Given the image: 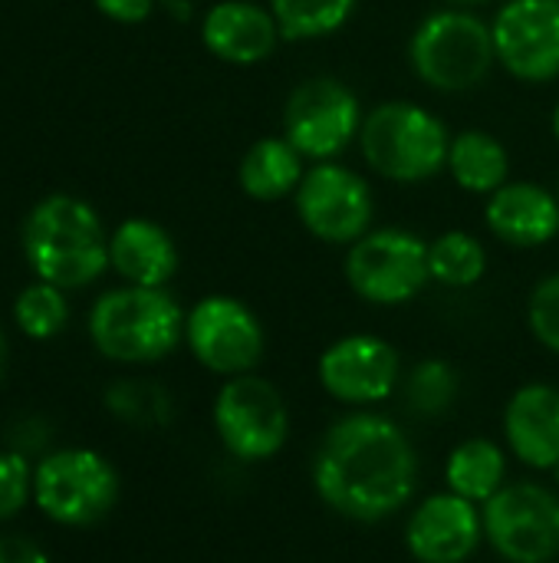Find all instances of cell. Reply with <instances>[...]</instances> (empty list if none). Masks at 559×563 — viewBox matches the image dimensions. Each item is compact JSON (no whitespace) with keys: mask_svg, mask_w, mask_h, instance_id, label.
Segmentation results:
<instances>
[{"mask_svg":"<svg viewBox=\"0 0 559 563\" xmlns=\"http://www.w3.org/2000/svg\"><path fill=\"white\" fill-rule=\"evenodd\" d=\"M0 563H49L46 551L33 544L30 538L3 534L0 538Z\"/></svg>","mask_w":559,"mask_h":563,"instance_id":"4dcf8cb0","label":"cell"},{"mask_svg":"<svg viewBox=\"0 0 559 563\" xmlns=\"http://www.w3.org/2000/svg\"><path fill=\"white\" fill-rule=\"evenodd\" d=\"M418 455L409 435L379 412H349L329 426L313 455V488L326 508L376 525L409 505Z\"/></svg>","mask_w":559,"mask_h":563,"instance_id":"6da1fadb","label":"cell"},{"mask_svg":"<svg viewBox=\"0 0 559 563\" xmlns=\"http://www.w3.org/2000/svg\"><path fill=\"white\" fill-rule=\"evenodd\" d=\"M316 376L336 402L376 406L399 389L402 360L389 340L376 333H349L323 350Z\"/></svg>","mask_w":559,"mask_h":563,"instance_id":"5bb4252c","label":"cell"},{"mask_svg":"<svg viewBox=\"0 0 559 563\" xmlns=\"http://www.w3.org/2000/svg\"><path fill=\"white\" fill-rule=\"evenodd\" d=\"M504 439L524 465L537 472H554L559 465L557 386L550 383L521 386L504 409Z\"/></svg>","mask_w":559,"mask_h":563,"instance_id":"ac0fdd59","label":"cell"},{"mask_svg":"<svg viewBox=\"0 0 559 563\" xmlns=\"http://www.w3.org/2000/svg\"><path fill=\"white\" fill-rule=\"evenodd\" d=\"M109 267L132 287H168L178 271V247L161 224L128 218L109 234Z\"/></svg>","mask_w":559,"mask_h":563,"instance_id":"d6986e66","label":"cell"},{"mask_svg":"<svg viewBox=\"0 0 559 563\" xmlns=\"http://www.w3.org/2000/svg\"><path fill=\"white\" fill-rule=\"evenodd\" d=\"M306 168V158L283 135H267L244 152L237 165V185L247 198L270 205L293 198Z\"/></svg>","mask_w":559,"mask_h":563,"instance_id":"ffe728a7","label":"cell"},{"mask_svg":"<svg viewBox=\"0 0 559 563\" xmlns=\"http://www.w3.org/2000/svg\"><path fill=\"white\" fill-rule=\"evenodd\" d=\"M185 343L191 356L224 379L254 373L267 353V333L260 317L237 297H201L185 317Z\"/></svg>","mask_w":559,"mask_h":563,"instance_id":"8fae6325","label":"cell"},{"mask_svg":"<svg viewBox=\"0 0 559 563\" xmlns=\"http://www.w3.org/2000/svg\"><path fill=\"white\" fill-rule=\"evenodd\" d=\"M484 538L507 563H550L559 558V495L537 485H504L481 508Z\"/></svg>","mask_w":559,"mask_h":563,"instance_id":"7c38bea8","label":"cell"},{"mask_svg":"<svg viewBox=\"0 0 559 563\" xmlns=\"http://www.w3.org/2000/svg\"><path fill=\"white\" fill-rule=\"evenodd\" d=\"M99 13H105L115 23H142L152 16L155 0H92Z\"/></svg>","mask_w":559,"mask_h":563,"instance_id":"f546056e","label":"cell"},{"mask_svg":"<svg viewBox=\"0 0 559 563\" xmlns=\"http://www.w3.org/2000/svg\"><path fill=\"white\" fill-rule=\"evenodd\" d=\"M214 432L237 462H267L290 435L287 399L264 376H231L214 396Z\"/></svg>","mask_w":559,"mask_h":563,"instance_id":"30bf717a","label":"cell"},{"mask_svg":"<svg viewBox=\"0 0 559 563\" xmlns=\"http://www.w3.org/2000/svg\"><path fill=\"white\" fill-rule=\"evenodd\" d=\"M366 109L353 86L336 76H310L297 82L283 102V139L306 162H336L359 142Z\"/></svg>","mask_w":559,"mask_h":563,"instance_id":"ba28073f","label":"cell"},{"mask_svg":"<svg viewBox=\"0 0 559 563\" xmlns=\"http://www.w3.org/2000/svg\"><path fill=\"white\" fill-rule=\"evenodd\" d=\"M7 373V336H3V327H0V379Z\"/></svg>","mask_w":559,"mask_h":563,"instance_id":"1f68e13d","label":"cell"},{"mask_svg":"<svg viewBox=\"0 0 559 563\" xmlns=\"http://www.w3.org/2000/svg\"><path fill=\"white\" fill-rule=\"evenodd\" d=\"M554 475H557V485H559V465H557V468H554Z\"/></svg>","mask_w":559,"mask_h":563,"instance_id":"e575fe53","label":"cell"},{"mask_svg":"<svg viewBox=\"0 0 559 563\" xmlns=\"http://www.w3.org/2000/svg\"><path fill=\"white\" fill-rule=\"evenodd\" d=\"M451 7H481V3H491V0H445Z\"/></svg>","mask_w":559,"mask_h":563,"instance_id":"d6a6232c","label":"cell"},{"mask_svg":"<svg viewBox=\"0 0 559 563\" xmlns=\"http://www.w3.org/2000/svg\"><path fill=\"white\" fill-rule=\"evenodd\" d=\"M13 320L23 330V336L30 340H53L66 320H69V303L63 287L36 280L30 287L20 290V297L13 300Z\"/></svg>","mask_w":559,"mask_h":563,"instance_id":"d4e9b609","label":"cell"},{"mask_svg":"<svg viewBox=\"0 0 559 563\" xmlns=\"http://www.w3.org/2000/svg\"><path fill=\"white\" fill-rule=\"evenodd\" d=\"M557 198H559V185H557Z\"/></svg>","mask_w":559,"mask_h":563,"instance_id":"d590c367","label":"cell"},{"mask_svg":"<svg viewBox=\"0 0 559 563\" xmlns=\"http://www.w3.org/2000/svg\"><path fill=\"white\" fill-rule=\"evenodd\" d=\"M185 310L165 287H115L89 310V340L112 363H158L185 340Z\"/></svg>","mask_w":559,"mask_h":563,"instance_id":"277c9868","label":"cell"},{"mask_svg":"<svg viewBox=\"0 0 559 563\" xmlns=\"http://www.w3.org/2000/svg\"><path fill=\"white\" fill-rule=\"evenodd\" d=\"M484 541V518L474 501L441 492L425 498L405 525V548L418 563H468Z\"/></svg>","mask_w":559,"mask_h":563,"instance_id":"9a60e30c","label":"cell"},{"mask_svg":"<svg viewBox=\"0 0 559 563\" xmlns=\"http://www.w3.org/2000/svg\"><path fill=\"white\" fill-rule=\"evenodd\" d=\"M497 63L521 82L559 76V0H504L491 20Z\"/></svg>","mask_w":559,"mask_h":563,"instance_id":"4fadbf2b","label":"cell"},{"mask_svg":"<svg viewBox=\"0 0 559 563\" xmlns=\"http://www.w3.org/2000/svg\"><path fill=\"white\" fill-rule=\"evenodd\" d=\"M23 254L40 280L76 290L105 274L109 238L89 201L49 195L23 221Z\"/></svg>","mask_w":559,"mask_h":563,"instance_id":"7a4b0ae2","label":"cell"},{"mask_svg":"<svg viewBox=\"0 0 559 563\" xmlns=\"http://www.w3.org/2000/svg\"><path fill=\"white\" fill-rule=\"evenodd\" d=\"M343 274L359 300L402 307L432 284L428 241L409 228H372L346 247Z\"/></svg>","mask_w":559,"mask_h":563,"instance_id":"8992f818","label":"cell"},{"mask_svg":"<svg viewBox=\"0 0 559 563\" xmlns=\"http://www.w3.org/2000/svg\"><path fill=\"white\" fill-rule=\"evenodd\" d=\"M33 498V468L16 452H0V521H10Z\"/></svg>","mask_w":559,"mask_h":563,"instance_id":"83f0119b","label":"cell"},{"mask_svg":"<svg viewBox=\"0 0 559 563\" xmlns=\"http://www.w3.org/2000/svg\"><path fill=\"white\" fill-rule=\"evenodd\" d=\"M527 323L540 346L559 356V274L544 277L527 300Z\"/></svg>","mask_w":559,"mask_h":563,"instance_id":"4316f807","label":"cell"},{"mask_svg":"<svg viewBox=\"0 0 559 563\" xmlns=\"http://www.w3.org/2000/svg\"><path fill=\"white\" fill-rule=\"evenodd\" d=\"M488 231L511 247H544L559 234V198L540 181H507L484 205Z\"/></svg>","mask_w":559,"mask_h":563,"instance_id":"e0dca14e","label":"cell"},{"mask_svg":"<svg viewBox=\"0 0 559 563\" xmlns=\"http://www.w3.org/2000/svg\"><path fill=\"white\" fill-rule=\"evenodd\" d=\"M451 132L415 99H385L372 106L359 129L362 162L385 181L422 185L448 168Z\"/></svg>","mask_w":559,"mask_h":563,"instance_id":"3957f363","label":"cell"},{"mask_svg":"<svg viewBox=\"0 0 559 563\" xmlns=\"http://www.w3.org/2000/svg\"><path fill=\"white\" fill-rule=\"evenodd\" d=\"M445 172L461 191L488 198L511 181V152L488 129H461L451 135Z\"/></svg>","mask_w":559,"mask_h":563,"instance_id":"44dd1931","label":"cell"},{"mask_svg":"<svg viewBox=\"0 0 559 563\" xmlns=\"http://www.w3.org/2000/svg\"><path fill=\"white\" fill-rule=\"evenodd\" d=\"M428 271L432 284L468 290L484 280L488 274V251L471 231H445L428 241Z\"/></svg>","mask_w":559,"mask_h":563,"instance_id":"603a6c76","label":"cell"},{"mask_svg":"<svg viewBox=\"0 0 559 563\" xmlns=\"http://www.w3.org/2000/svg\"><path fill=\"white\" fill-rule=\"evenodd\" d=\"M300 224L323 244L349 247L372 231L376 195L372 185L349 165L313 162L293 195Z\"/></svg>","mask_w":559,"mask_h":563,"instance_id":"9c48e42d","label":"cell"},{"mask_svg":"<svg viewBox=\"0 0 559 563\" xmlns=\"http://www.w3.org/2000/svg\"><path fill=\"white\" fill-rule=\"evenodd\" d=\"M409 63L428 89L471 92L497 63L491 23L471 7H438L412 30Z\"/></svg>","mask_w":559,"mask_h":563,"instance_id":"5b68a950","label":"cell"},{"mask_svg":"<svg viewBox=\"0 0 559 563\" xmlns=\"http://www.w3.org/2000/svg\"><path fill=\"white\" fill-rule=\"evenodd\" d=\"M405 396L418 416L428 419L445 416L458 399V373L445 360H425L412 369L405 383Z\"/></svg>","mask_w":559,"mask_h":563,"instance_id":"484cf974","label":"cell"},{"mask_svg":"<svg viewBox=\"0 0 559 563\" xmlns=\"http://www.w3.org/2000/svg\"><path fill=\"white\" fill-rule=\"evenodd\" d=\"M550 129H554V139L559 142V102L554 106V115H550Z\"/></svg>","mask_w":559,"mask_h":563,"instance_id":"836d02e7","label":"cell"},{"mask_svg":"<svg viewBox=\"0 0 559 563\" xmlns=\"http://www.w3.org/2000/svg\"><path fill=\"white\" fill-rule=\"evenodd\" d=\"M36 508L63 528H89L119 501L112 462L92 449H59L33 468Z\"/></svg>","mask_w":559,"mask_h":563,"instance_id":"52a82bcc","label":"cell"},{"mask_svg":"<svg viewBox=\"0 0 559 563\" xmlns=\"http://www.w3.org/2000/svg\"><path fill=\"white\" fill-rule=\"evenodd\" d=\"M109 406L115 416H125V419H161L168 402H165V393L158 389H145V386H132V383H122L119 389H112L109 396Z\"/></svg>","mask_w":559,"mask_h":563,"instance_id":"f1b7e54d","label":"cell"},{"mask_svg":"<svg viewBox=\"0 0 559 563\" xmlns=\"http://www.w3.org/2000/svg\"><path fill=\"white\" fill-rule=\"evenodd\" d=\"M280 26L267 3L257 0H217L201 16L204 49L231 66L267 63L280 46Z\"/></svg>","mask_w":559,"mask_h":563,"instance_id":"2e32d148","label":"cell"},{"mask_svg":"<svg viewBox=\"0 0 559 563\" xmlns=\"http://www.w3.org/2000/svg\"><path fill=\"white\" fill-rule=\"evenodd\" d=\"M267 7L283 40L306 43L339 33L353 20L359 0H267Z\"/></svg>","mask_w":559,"mask_h":563,"instance_id":"cb8c5ba5","label":"cell"},{"mask_svg":"<svg viewBox=\"0 0 559 563\" xmlns=\"http://www.w3.org/2000/svg\"><path fill=\"white\" fill-rule=\"evenodd\" d=\"M504 478H507V459H504V449L491 439L461 442L448 455V465H445L448 492H455L474 505L491 501L504 488Z\"/></svg>","mask_w":559,"mask_h":563,"instance_id":"7402d4cb","label":"cell"}]
</instances>
